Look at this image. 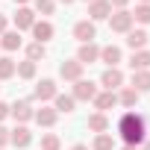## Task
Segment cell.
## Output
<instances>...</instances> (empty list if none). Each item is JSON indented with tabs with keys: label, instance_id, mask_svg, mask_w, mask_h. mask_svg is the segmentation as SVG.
I'll use <instances>...</instances> for the list:
<instances>
[{
	"label": "cell",
	"instance_id": "1",
	"mask_svg": "<svg viewBox=\"0 0 150 150\" xmlns=\"http://www.w3.org/2000/svg\"><path fill=\"white\" fill-rule=\"evenodd\" d=\"M118 132H121L124 144H132V147L144 144V132H147L144 118H141V115H135V112H124V115H121V121H118Z\"/></svg>",
	"mask_w": 150,
	"mask_h": 150
},
{
	"label": "cell",
	"instance_id": "2",
	"mask_svg": "<svg viewBox=\"0 0 150 150\" xmlns=\"http://www.w3.org/2000/svg\"><path fill=\"white\" fill-rule=\"evenodd\" d=\"M132 24H135V21H132V12H127V9H118V12L109 15V27H112V33H124V35H127V33L132 30Z\"/></svg>",
	"mask_w": 150,
	"mask_h": 150
},
{
	"label": "cell",
	"instance_id": "3",
	"mask_svg": "<svg viewBox=\"0 0 150 150\" xmlns=\"http://www.w3.org/2000/svg\"><path fill=\"white\" fill-rule=\"evenodd\" d=\"M83 62H77V59H71V62H62L59 65V77L65 80V83H77V80H83Z\"/></svg>",
	"mask_w": 150,
	"mask_h": 150
},
{
	"label": "cell",
	"instance_id": "4",
	"mask_svg": "<svg viewBox=\"0 0 150 150\" xmlns=\"http://www.w3.org/2000/svg\"><path fill=\"white\" fill-rule=\"evenodd\" d=\"M74 38H77L80 44H88V41H94L97 38V30H94V21H77L74 24Z\"/></svg>",
	"mask_w": 150,
	"mask_h": 150
},
{
	"label": "cell",
	"instance_id": "5",
	"mask_svg": "<svg viewBox=\"0 0 150 150\" xmlns=\"http://www.w3.org/2000/svg\"><path fill=\"white\" fill-rule=\"evenodd\" d=\"M100 86H103L106 91L121 88V86H124V71H121V68H106L103 77H100Z\"/></svg>",
	"mask_w": 150,
	"mask_h": 150
},
{
	"label": "cell",
	"instance_id": "6",
	"mask_svg": "<svg viewBox=\"0 0 150 150\" xmlns=\"http://www.w3.org/2000/svg\"><path fill=\"white\" fill-rule=\"evenodd\" d=\"M74 100H94L97 97V86L91 83V80H77L74 83V94H71Z\"/></svg>",
	"mask_w": 150,
	"mask_h": 150
},
{
	"label": "cell",
	"instance_id": "7",
	"mask_svg": "<svg viewBox=\"0 0 150 150\" xmlns=\"http://www.w3.org/2000/svg\"><path fill=\"white\" fill-rule=\"evenodd\" d=\"M9 115L18 121V124H27V121H33V106H30V100H15L12 106H9Z\"/></svg>",
	"mask_w": 150,
	"mask_h": 150
},
{
	"label": "cell",
	"instance_id": "8",
	"mask_svg": "<svg viewBox=\"0 0 150 150\" xmlns=\"http://www.w3.org/2000/svg\"><path fill=\"white\" fill-rule=\"evenodd\" d=\"M112 15V3L109 0H91L88 3V21H106Z\"/></svg>",
	"mask_w": 150,
	"mask_h": 150
},
{
	"label": "cell",
	"instance_id": "9",
	"mask_svg": "<svg viewBox=\"0 0 150 150\" xmlns=\"http://www.w3.org/2000/svg\"><path fill=\"white\" fill-rule=\"evenodd\" d=\"M9 144H15L18 150H24V147H30V144H33V132H30L24 124H18V127L9 132Z\"/></svg>",
	"mask_w": 150,
	"mask_h": 150
},
{
	"label": "cell",
	"instance_id": "10",
	"mask_svg": "<svg viewBox=\"0 0 150 150\" xmlns=\"http://www.w3.org/2000/svg\"><path fill=\"white\" fill-rule=\"evenodd\" d=\"M100 59V47L94 44V41H88V44H80V50H77V62H83V65H91V62H97Z\"/></svg>",
	"mask_w": 150,
	"mask_h": 150
},
{
	"label": "cell",
	"instance_id": "11",
	"mask_svg": "<svg viewBox=\"0 0 150 150\" xmlns=\"http://www.w3.org/2000/svg\"><path fill=\"white\" fill-rule=\"evenodd\" d=\"M56 94H59L56 83H53V80H41V83L35 86V94H33V97H35V100H41V103H47V100H53Z\"/></svg>",
	"mask_w": 150,
	"mask_h": 150
},
{
	"label": "cell",
	"instance_id": "12",
	"mask_svg": "<svg viewBox=\"0 0 150 150\" xmlns=\"http://www.w3.org/2000/svg\"><path fill=\"white\" fill-rule=\"evenodd\" d=\"M33 24H35V12H33L30 6H21V9L15 12V27H18V33H21V30H33Z\"/></svg>",
	"mask_w": 150,
	"mask_h": 150
},
{
	"label": "cell",
	"instance_id": "13",
	"mask_svg": "<svg viewBox=\"0 0 150 150\" xmlns=\"http://www.w3.org/2000/svg\"><path fill=\"white\" fill-rule=\"evenodd\" d=\"M121 59H124L121 47H115V44H106V47H100V62H106L109 68H118V65H121Z\"/></svg>",
	"mask_w": 150,
	"mask_h": 150
},
{
	"label": "cell",
	"instance_id": "14",
	"mask_svg": "<svg viewBox=\"0 0 150 150\" xmlns=\"http://www.w3.org/2000/svg\"><path fill=\"white\" fill-rule=\"evenodd\" d=\"M147 38H150V35H147L144 30H129V33H127V47H129L132 53H135V50H144V47H147Z\"/></svg>",
	"mask_w": 150,
	"mask_h": 150
},
{
	"label": "cell",
	"instance_id": "15",
	"mask_svg": "<svg viewBox=\"0 0 150 150\" xmlns=\"http://www.w3.org/2000/svg\"><path fill=\"white\" fill-rule=\"evenodd\" d=\"M33 38H35L38 44H44L47 38H53V24H50V21H35V24H33Z\"/></svg>",
	"mask_w": 150,
	"mask_h": 150
},
{
	"label": "cell",
	"instance_id": "16",
	"mask_svg": "<svg viewBox=\"0 0 150 150\" xmlns=\"http://www.w3.org/2000/svg\"><path fill=\"white\" fill-rule=\"evenodd\" d=\"M94 106H97L100 112H106V109L118 106V94H115V91H97V97H94Z\"/></svg>",
	"mask_w": 150,
	"mask_h": 150
},
{
	"label": "cell",
	"instance_id": "17",
	"mask_svg": "<svg viewBox=\"0 0 150 150\" xmlns=\"http://www.w3.org/2000/svg\"><path fill=\"white\" fill-rule=\"evenodd\" d=\"M33 118L38 121V127H53V124H56V118H59V112H56V109H50V106H41Z\"/></svg>",
	"mask_w": 150,
	"mask_h": 150
},
{
	"label": "cell",
	"instance_id": "18",
	"mask_svg": "<svg viewBox=\"0 0 150 150\" xmlns=\"http://www.w3.org/2000/svg\"><path fill=\"white\" fill-rule=\"evenodd\" d=\"M0 47L3 50H18L21 47V33L18 30H6L3 35H0Z\"/></svg>",
	"mask_w": 150,
	"mask_h": 150
},
{
	"label": "cell",
	"instance_id": "19",
	"mask_svg": "<svg viewBox=\"0 0 150 150\" xmlns=\"http://www.w3.org/2000/svg\"><path fill=\"white\" fill-rule=\"evenodd\" d=\"M88 129H91V132H97V135H100V132H106V129H109V118H106L103 112L88 115Z\"/></svg>",
	"mask_w": 150,
	"mask_h": 150
},
{
	"label": "cell",
	"instance_id": "20",
	"mask_svg": "<svg viewBox=\"0 0 150 150\" xmlns=\"http://www.w3.org/2000/svg\"><path fill=\"white\" fill-rule=\"evenodd\" d=\"M129 68L132 71H147L150 68V50H135L132 59H129Z\"/></svg>",
	"mask_w": 150,
	"mask_h": 150
},
{
	"label": "cell",
	"instance_id": "21",
	"mask_svg": "<svg viewBox=\"0 0 150 150\" xmlns=\"http://www.w3.org/2000/svg\"><path fill=\"white\" fill-rule=\"evenodd\" d=\"M132 88L141 94V91H150V71H132Z\"/></svg>",
	"mask_w": 150,
	"mask_h": 150
},
{
	"label": "cell",
	"instance_id": "22",
	"mask_svg": "<svg viewBox=\"0 0 150 150\" xmlns=\"http://www.w3.org/2000/svg\"><path fill=\"white\" fill-rule=\"evenodd\" d=\"M74 106H77V100H74L71 94H56L53 97V109L56 112H65L68 115V112H74Z\"/></svg>",
	"mask_w": 150,
	"mask_h": 150
},
{
	"label": "cell",
	"instance_id": "23",
	"mask_svg": "<svg viewBox=\"0 0 150 150\" xmlns=\"http://www.w3.org/2000/svg\"><path fill=\"white\" fill-rule=\"evenodd\" d=\"M118 103H121V106H127V109H132V106L138 103V91H135L132 86H129V88H124V91L118 94Z\"/></svg>",
	"mask_w": 150,
	"mask_h": 150
},
{
	"label": "cell",
	"instance_id": "24",
	"mask_svg": "<svg viewBox=\"0 0 150 150\" xmlns=\"http://www.w3.org/2000/svg\"><path fill=\"white\" fill-rule=\"evenodd\" d=\"M15 74L21 80H33L35 77V62H30V59H24V62H18V68H15Z\"/></svg>",
	"mask_w": 150,
	"mask_h": 150
},
{
	"label": "cell",
	"instance_id": "25",
	"mask_svg": "<svg viewBox=\"0 0 150 150\" xmlns=\"http://www.w3.org/2000/svg\"><path fill=\"white\" fill-rule=\"evenodd\" d=\"M15 62L9 59V56H0V80H12L15 77Z\"/></svg>",
	"mask_w": 150,
	"mask_h": 150
},
{
	"label": "cell",
	"instance_id": "26",
	"mask_svg": "<svg viewBox=\"0 0 150 150\" xmlns=\"http://www.w3.org/2000/svg\"><path fill=\"white\" fill-rule=\"evenodd\" d=\"M91 150H115V138H112L109 132H100V135L94 138V144H91Z\"/></svg>",
	"mask_w": 150,
	"mask_h": 150
},
{
	"label": "cell",
	"instance_id": "27",
	"mask_svg": "<svg viewBox=\"0 0 150 150\" xmlns=\"http://www.w3.org/2000/svg\"><path fill=\"white\" fill-rule=\"evenodd\" d=\"M47 56V50H44V44H38V41H33V44H27V59L30 62H38V59H44Z\"/></svg>",
	"mask_w": 150,
	"mask_h": 150
},
{
	"label": "cell",
	"instance_id": "28",
	"mask_svg": "<svg viewBox=\"0 0 150 150\" xmlns=\"http://www.w3.org/2000/svg\"><path fill=\"white\" fill-rule=\"evenodd\" d=\"M132 21H138V24H150V3H138L135 12H132Z\"/></svg>",
	"mask_w": 150,
	"mask_h": 150
},
{
	"label": "cell",
	"instance_id": "29",
	"mask_svg": "<svg viewBox=\"0 0 150 150\" xmlns=\"http://www.w3.org/2000/svg\"><path fill=\"white\" fill-rule=\"evenodd\" d=\"M62 147V141H59V135H53V132H47V135H41V150H59Z\"/></svg>",
	"mask_w": 150,
	"mask_h": 150
},
{
	"label": "cell",
	"instance_id": "30",
	"mask_svg": "<svg viewBox=\"0 0 150 150\" xmlns=\"http://www.w3.org/2000/svg\"><path fill=\"white\" fill-rule=\"evenodd\" d=\"M33 3H35V12H38V15H53V12H56V3H53V0H33Z\"/></svg>",
	"mask_w": 150,
	"mask_h": 150
},
{
	"label": "cell",
	"instance_id": "31",
	"mask_svg": "<svg viewBox=\"0 0 150 150\" xmlns=\"http://www.w3.org/2000/svg\"><path fill=\"white\" fill-rule=\"evenodd\" d=\"M6 144H9V129H6L3 124H0V150H3Z\"/></svg>",
	"mask_w": 150,
	"mask_h": 150
},
{
	"label": "cell",
	"instance_id": "32",
	"mask_svg": "<svg viewBox=\"0 0 150 150\" xmlns=\"http://www.w3.org/2000/svg\"><path fill=\"white\" fill-rule=\"evenodd\" d=\"M3 118H9V103L0 100V121H3Z\"/></svg>",
	"mask_w": 150,
	"mask_h": 150
},
{
	"label": "cell",
	"instance_id": "33",
	"mask_svg": "<svg viewBox=\"0 0 150 150\" xmlns=\"http://www.w3.org/2000/svg\"><path fill=\"white\" fill-rule=\"evenodd\" d=\"M109 3H112V9H127L129 0H109Z\"/></svg>",
	"mask_w": 150,
	"mask_h": 150
},
{
	"label": "cell",
	"instance_id": "34",
	"mask_svg": "<svg viewBox=\"0 0 150 150\" xmlns=\"http://www.w3.org/2000/svg\"><path fill=\"white\" fill-rule=\"evenodd\" d=\"M6 27H9V21H6V15H3V12H0V35L6 33Z\"/></svg>",
	"mask_w": 150,
	"mask_h": 150
},
{
	"label": "cell",
	"instance_id": "35",
	"mask_svg": "<svg viewBox=\"0 0 150 150\" xmlns=\"http://www.w3.org/2000/svg\"><path fill=\"white\" fill-rule=\"evenodd\" d=\"M71 150H88V147H86V144H74Z\"/></svg>",
	"mask_w": 150,
	"mask_h": 150
},
{
	"label": "cell",
	"instance_id": "36",
	"mask_svg": "<svg viewBox=\"0 0 150 150\" xmlns=\"http://www.w3.org/2000/svg\"><path fill=\"white\" fill-rule=\"evenodd\" d=\"M124 150H141V147H132V144H124Z\"/></svg>",
	"mask_w": 150,
	"mask_h": 150
},
{
	"label": "cell",
	"instance_id": "37",
	"mask_svg": "<svg viewBox=\"0 0 150 150\" xmlns=\"http://www.w3.org/2000/svg\"><path fill=\"white\" fill-rule=\"evenodd\" d=\"M141 150H150V141H144V147H141Z\"/></svg>",
	"mask_w": 150,
	"mask_h": 150
},
{
	"label": "cell",
	"instance_id": "38",
	"mask_svg": "<svg viewBox=\"0 0 150 150\" xmlns=\"http://www.w3.org/2000/svg\"><path fill=\"white\" fill-rule=\"evenodd\" d=\"M62 3H65V6H71V3H74V0H62Z\"/></svg>",
	"mask_w": 150,
	"mask_h": 150
},
{
	"label": "cell",
	"instance_id": "39",
	"mask_svg": "<svg viewBox=\"0 0 150 150\" xmlns=\"http://www.w3.org/2000/svg\"><path fill=\"white\" fill-rule=\"evenodd\" d=\"M15 3H21V6H24V3H27V0H15Z\"/></svg>",
	"mask_w": 150,
	"mask_h": 150
},
{
	"label": "cell",
	"instance_id": "40",
	"mask_svg": "<svg viewBox=\"0 0 150 150\" xmlns=\"http://www.w3.org/2000/svg\"><path fill=\"white\" fill-rule=\"evenodd\" d=\"M141 3H150V0H141Z\"/></svg>",
	"mask_w": 150,
	"mask_h": 150
},
{
	"label": "cell",
	"instance_id": "41",
	"mask_svg": "<svg viewBox=\"0 0 150 150\" xmlns=\"http://www.w3.org/2000/svg\"><path fill=\"white\" fill-rule=\"evenodd\" d=\"M86 3H91V0H86Z\"/></svg>",
	"mask_w": 150,
	"mask_h": 150
}]
</instances>
